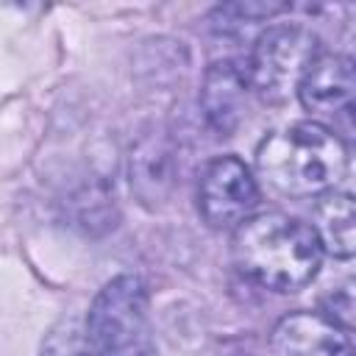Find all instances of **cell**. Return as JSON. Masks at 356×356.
<instances>
[{
	"instance_id": "6da1fadb",
	"label": "cell",
	"mask_w": 356,
	"mask_h": 356,
	"mask_svg": "<svg viewBox=\"0 0 356 356\" xmlns=\"http://www.w3.org/2000/svg\"><path fill=\"white\" fill-rule=\"evenodd\" d=\"M231 253L245 278L273 292L303 289L323 261L314 228L281 211L245 217L234 228Z\"/></svg>"
},
{
	"instance_id": "7a4b0ae2",
	"label": "cell",
	"mask_w": 356,
	"mask_h": 356,
	"mask_svg": "<svg viewBox=\"0 0 356 356\" xmlns=\"http://www.w3.org/2000/svg\"><path fill=\"white\" fill-rule=\"evenodd\" d=\"M256 167L281 195L314 197L331 192L342 181L348 170V150L323 122L300 120L259 142Z\"/></svg>"
},
{
	"instance_id": "3957f363",
	"label": "cell",
	"mask_w": 356,
	"mask_h": 356,
	"mask_svg": "<svg viewBox=\"0 0 356 356\" xmlns=\"http://www.w3.org/2000/svg\"><path fill=\"white\" fill-rule=\"evenodd\" d=\"M86 337L100 356H153L147 289L136 275H117L95 295Z\"/></svg>"
},
{
	"instance_id": "277c9868",
	"label": "cell",
	"mask_w": 356,
	"mask_h": 356,
	"mask_svg": "<svg viewBox=\"0 0 356 356\" xmlns=\"http://www.w3.org/2000/svg\"><path fill=\"white\" fill-rule=\"evenodd\" d=\"M320 53L317 39L300 25L267 28L245 67L248 86L267 103H284L300 83L306 67Z\"/></svg>"
},
{
	"instance_id": "5b68a950",
	"label": "cell",
	"mask_w": 356,
	"mask_h": 356,
	"mask_svg": "<svg viewBox=\"0 0 356 356\" xmlns=\"http://www.w3.org/2000/svg\"><path fill=\"white\" fill-rule=\"evenodd\" d=\"M259 203V186L236 156L211 159L197 181V211L211 228L239 225Z\"/></svg>"
},
{
	"instance_id": "8992f818",
	"label": "cell",
	"mask_w": 356,
	"mask_h": 356,
	"mask_svg": "<svg viewBox=\"0 0 356 356\" xmlns=\"http://www.w3.org/2000/svg\"><path fill=\"white\" fill-rule=\"evenodd\" d=\"M275 356H350V334L317 312L281 317L270 337Z\"/></svg>"
},
{
	"instance_id": "52a82bcc",
	"label": "cell",
	"mask_w": 356,
	"mask_h": 356,
	"mask_svg": "<svg viewBox=\"0 0 356 356\" xmlns=\"http://www.w3.org/2000/svg\"><path fill=\"white\" fill-rule=\"evenodd\" d=\"M353 61L339 53H317L312 64L306 67L300 83H298V97L303 108L314 114H334L353 100Z\"/></svg>"
},
{
	"instance_id": "ba28073f",
	"label": "cell",
	"mask_w": 356,
	"mask_h": 356,
	"mask_svg": "<svg viewBox=\"0 0 356 356\" xmlns=\"http://www.w3.org/2000/svg\"><path fill=\"white\" fill-rule=\"evenodd\" d=\"M245 70H239L234 61L211 64L203 83V111L209 122L220 134H231L242 117V100H245Z\"/></svg>"
},
{
	"instance_id": "9c48e42d",
	"label": "cell",
	"mask_w": 356,
	"mask_h": 356,
	"mask_svg": "<svg viewBox=\"0 0 356 356\" xmlns=\"http://www.w3.org/2000/svg\"><path fill=\"white\" fill-rule=\"evenodd\" d=\"M314 234L320 239V248L328 250L334 259H350L356 239H353V225H356V209L353 197L348 192H325L317 206H314Z\"/></svg>"
},
{
	"instance_id": "30bf717a",
	"label": "cell",
	"mask_w": 356,
	"mask_h": 356,
	"mask_svg": "<svg viewBox=\"0 0 356 356\" xmlns=\"http://www.w3.org/2000/svg\"><path fill=\"white\" fill-rule=\"evenodd\" d=\"M42 356H100L75 320H61L42 342Z\"/></svg>"
}]
</instances>
